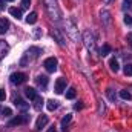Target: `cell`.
I'll list each match as a JSON object with an SVG mask.
<instances>
[{"instance_id": "5bb4252c", "label": "cell", "mask_w": 132, "mask_h": 132, "mask_svg": "<svg viewBox=\"0 0 132 132\" xmlns=\"http://www.w3.org/2000/svg\"><path fill=\"white\" fill-rule=\"evenodd\" d=\"M35 22H37V12H31V14L26 15V23L28 25H34Z\"/></svg>"}, {"instance_id": "8992f818", "label": "cell", "mask_w": 132, "mask_h": 132, "mask_svg": "<svg viewBox=\"0 0 132 132\" xmlns=\"http://www.w3.org/2000/svg\"><path fill=\"white\" fill-rule=\"evenodd\" d=\"M48 125V117L46 115H40L35 121V131H42L45 126Z\"/></svg>"}, {"instance_id": "f546056e", "label": "cell", "mask_w": 132, "mask_h": 132, "mask_svg": "<svg viewBox=\"0 0 132 132\" xmlns=\"http://www.w3.org/2000/svg\"><path fill=\"white\" fill-rule=\"evenodd\" d=\"M128 43L131 45V48H132V32H131V34H128Z\"/></svg>"}, {"instance_id": "30bf717a", "label": "cell", "mask_w": 132, "mask_h": 132, "mask_svg": "<svg viewBox=\"0 0 132 132\" xmlns=\"http://www.w3.org/2000/svg\"><path fill=\"white\" fill-rule=\"evenodd\" d=\"M8 51H9V46H8L3 40H0V60L8 54Z\"/></svg>"}, {"instance_id": "d6a6232c", "label": "cell", "mask_w": 132, "mask_h": 132, "mask_svg": "<svg viewBox=\"0 0 132 132\" xmlns=\"http://www.w3.org/2000/svg\"><path fill=\"white\" fill-rule=\"evenodd\" d=\"M5 6H3V0H0V9H3Z\"/></svg>"}, {"instance_id": "44dd1931", "label": "cell", "mask_w": 132, "mask_h": 132, "mask_svg": "<svg viewBox=\"0 0 132 132\" xmlns=\"http://www.w3.org/2000/svg\"><path fill=\"white\" fill-rule=\"evenodd\" d=\"M34 101H35L34 108H35L37 111H40V108L43 106V98H42V97H35V98H34Z\"/></svg>"}, {"instance_id": "ac0fdd59", "label": "cell", "mask_w": 132, "mask_h": 132, "mask_svg": "<svg viewBox=\"0 0 132 132\" xmlns=\"http://www.w3.org/2000/svg\"><path fill=\"white\" fill-rule=\"evenodd\" d=\"M66 98L68 100L75 98V88H69V89L66 91Z\"/></svg>"}, {"instance_id": "e0dca14e", "label": "cell", "mask_w": 132, "mask_h": 132, "mask_svg": "<svg viewBox=\"0 0 132 132\" xmlns=\"http://www.w3.org/2000/svg\"><path fill=\"white\" fill-rule=\"evenodd\" d=\"M120 97L123 100H132V94L128 89H123V91H120Z\"/></svg>"}, {"instance_id": "7402d4cb", "label": "cell", "mask_w": 132, "mask_h": 132, "mask_svg": "<svg viewBox=\"0 0 132 132\" xmlns=\"http://www.w3.org/2000/svg\"><path fill=\"white\" fill-rule=\"evenodd\" d=\"M106 94H108V97H109V100H112V101H115V98H117V94L114 92V89H111V88H109V89L106 91Z\"/></svg>"}, {"instance_id": "4316f807", "label": "cell", "mask_w": 132, "mask_h": 132, "mask_svg": "<svg viewBox=\"0 0 132 132\" xmlns=\"http://www.w3.org/2000/svg\"><path fill=\"white\" fill-rule=\"evenodd\" d=\"M123 20H125V23H126V25H129V26L132 25V17H131V15H128V14H126Z\"/></svg>"}, {"instance_id": "83f0119b", "label": "cell", "mask_w": 132, "mask_h": 132, "mask_svg": "<svg viewBox=\"0 0 132 132\" xmlns=\"http://www.w3.org/2000/svg\"><path fill=\"white\" fill-rule=\"evenodd\" d=\"M6 98V92H5V89H0V101H5Z\"/></svg>"}, {"instance_id": "836d02e7", "label": "cell", "mask_w": 132, "mask_h": 132, "mask_svg": "<svg viewBox=\"0 0 132 132\" xmlns=\"http://www.w3.org/2000/svg\"><path fill=\"white\" fill-rule=\"evenodd\" d=\"M49 132H57V131H55V129H54V128H52V129H49Z\"/></svg>"}, {"instance_id": "4dcf8cb0", "label": "cell", "mask_w": 132, "mask_h": 132, "mask_svg": "<svg viewBox=\"0 0 132 132\" xmlns=\"http://www.w3.org/2000/svg\"><path fill=\"white\" fill-rule=\"evenodd\" d=\"M83 108V104H81V101H78L77 104H75V109H81Z\"/></svg>"}, {"instance_id": "1f68e13d", "label": "cell", "mask_w": 132, "mask_h": 132, "mask_svg": "<svg viewBox=\"0 0 132 132\" xmlns=\"http://www.w3.org/2000/svg\"><path fill=\"white\" fill-rule=\"evenodd\" d=\"M132 5V0H125V6H129Z\"/></svg>"}, {"instance_id": "277c9868", "label": "cell", "mask_w": 132, "mask_h": 132, "mask_svg": "<svg viewBox=\"0 0 132 132\" xmlns=\"http://www.w3.org/2000/svg\"><path fill=\"white\" fill-rule=\"evenodd\" d=\"M45 69L48 71V72H55L57 71V59H54V57H49V59H46L45 60Z\"/></svg>"}, {"instance_id": "d6986e66", "label": "cell", "mask_w": 132, "mask_h": 132, "mask_svg": "<svg viewBox=\"0 0 132 132\" xmlns=\"http://www.w3.org/2000/svg\"><path fill=\"white\" fill-rule=\"evenodd\" d=\"M109 52H111V46H109V45H103V46H101V49H100V54L104 57V55H108Z\"/></svg>"}, {"instance_id": "603a6c76", "label": "cell", "mask_w": 132, "mask_h": 132, "mask_svg": "<svg viewBox=\"0 0 132 132\" xmlns=\"http://www.w3.org/2000/svg\"><path fill=\"white\" fill-rule=\"evenodd\" d=\"M109 15H111V14H109L108 11H103V12H101V22L104 20V25L109 23Z\"/></svg>"}, {"instance_id": "9a60e30c", "label": "cell", "mask_w": 132, "mask_h": 132, "mask_svg": "<svg viewBox=\"0 0 132 132\" xmlns=\"http://www.w3.org/2000/svg\"><path fill=\"white\" fill-rule=\"evenodd\" d=\"M25 95H26L29 100H34L35 97H37V94H35V89H32V88H26V89H25Z\"/></svg>"}, {"instance_id": "d590c367", "label": "cell", "mask_w": 132, "mask_h": 132, "mask_svg": "<svg viewBox=\"0 0 132 132\" xmlns=\"http://www.w3.org/2000/svg\"><path fill=\"white\" fill-rule=\"evenodd\" d=\"M8 2H12V0H8Z\"/></svg>"}, {"instance_id": "cb8c5ba5", "label": "cell", "mask_w": 132, "mask_h": 132, "mask_svg": "<svg viewBox=\"0 0 132 132\" xmlns=\"http://www.w3.org/2000/svg\"><path fill=\"white\" fill-rule=\"evenodd\" d=\"M0 112H2L3 117H11V115H12V111H11L9 108H3V109H0Z\"/></svg>"}, {"instance_id": "484cf974", "label": "cell", "mask_w": 132, "mask_h": 132, "mask_svg": "<svg viewBox=\"0 0 132 132\" xmlns=\"http://www.w3.org/2000/svg\"><path fill=\"white\" fill-rule=\"evenodd\" d=\"M125 74H126V75H132V65L125 66Z\"/></svg>"}, {"instance_id": "7c38bea8", "label": "cell", "mask_w": 132, "mask_h": 132, "mask_svg": "<svg viewBox=\"0 0 132 132\" xmlns=\"http://www.w3.org/2000/svg\"><path fill=\"white\" fill-rule=\"evenodd\" d=\"M37 85L42 86V88H46L48 86V77L46 75H38L37 77Z\"/></svg>"}, {"instance_id": "7a4b0ae2", "label": "cell", "mask_w": 132, "mask_h": 132, "mask_svg": "<svg viewBox=\"0 0 132 132\" xmlns=\"http://www.w3.org/2000/svg\"><path fill=\"white\" fill-rule=\"evenodd\" d=\"M85 43H86V48H88L91 52L95 51V38H94V35L91 34V31H86V32H85Z\"/></svg>"}, {"instance_id": "9c48e42d", "label": "cell", "mask_w": 132, "mask_h": 132, "mask_svg": "<svg viewBox=\"0 0 132 132\" xmlns=\"http://www.w3.org/2000/svg\"><path fill=\"white\" fill-rule=\"evenodd\" d=\"M9 29V20L8 19H0V34H5Z\"/></svg>"}, {"instance_id": "4fadbf2b", "label": "cell", "mask_w": 132, "mask_h": 132, "mask_svg": "<svg viewBox=\"0 0 132 132\" xmlns=\"http://www.w3.org/2000/svg\"><path fill=\"white\" fill-rule=\"evenodd\" d=\"M46 108H48V111H55V109L59 108V101H57V100H48Z\"/></svg>"}, {"instance_id": "6da1fadb", "label": "cell", "mask_w": 132, "mask_h": 132, "mask_svg": "<svg viewBox=\"0 0 132 132\" xmlns=\"http://www.w3.org/2000/svg\"><path fill=\"white\" fill-rule=\"evenodd\" d=\"M45 8H46V11H48V14H49L51 20H54V22H60L62 14H60V9H59L55 0H45Z\"/></svg>"}, {"instance_id": "52a82bcc", "label": "cell", "mask_w": 132, "mask_h": 132, "mask_svg": "<svg viewBox=\"0 0 132 132\" xmlns=\"http://www.w3.org/2000/svg\"><path fill=\"white\" fill-rule=\"evenodd\" d=\"M14 104L19 108V109H22V111H26L28 108H29V103H26L23 98H20V97H15L14 98Z\"/></svg>"}, {"instance_id": "ffe728a7", "label": "cell", "mask_w": 132, "mask_h": 132, "mask_svg": "<svg viewBox=\"0 0 132 132\" xmlns=\"http://www.w3.org/2000/svg\"><path fill=\"white\" fill-rule=\"evenodd\" d=\"M28 52H31V54H32L34 57H38V55L42 54V49H40V48H35V46H31Z\"/></svg>"}, {"instance_id": "ba28073f", "label": "cell", "mask_w": 132, "mask_h": 132, "mask_svg": "<svg viewBox=\"0 0 132 132\" xmlns=\"http://www.w3.org/2000/svg\"><path fill=\"white\" fill-rule=\"evenodd\" d=\"M26 118H28V117H23V115H19V117H15V118H12V120L9 121V126H19V125H22V123H25V121H26Z\"/></svg>"}, {"instance_id": "d4e9b609", "label": "cell", "mask_w": 132, "mask_h": 132, "mask_svg": "<svg viewBox=\"0 0 132 132\" xmlns=\"http://www.w3.org/2000/svg\"><path fill=\"white\" fill-rule=\"evenodd\" d=\"M71 118H72L71 115H66V117H63V120H62V126H63V129H65L66 125H68V123L71 121Z\"/></svg>"}, {"instance_id": "3957f363", "label": "cell", "mask_w": 132, "mask_h": 132, "mask_svg": "<svg viewBox=\"0 0 132 132\" xmlns=\"http://www.w3.org/2000/svg\"><path fill=\"white\" fill-rule=\"evenodd\" d=\"M9 80L14 85H22V83L26 81V74H23V72H14V74H11Z\"/></svg>"}, {"instance_id": "5b68a950", "label": "cell", "mask_w": 132, "mask_h": 132, "mask_svg": "<svg viewBox=\"0 0 132 132\" xmlns=\"http://www.w3.org/2000/svg\"><path fill=\"white\" fill-rule=\"evenodd\" d=\"M65 88H66V80L63 78V77L57 78V80H55V85H54V91H55V94H63Z\"/></svg>"}, {"instance_id": "2e32d148", "label": "cell", "mask_w": 132, "mask_h": 132, "mask_svg": "<svg viewBox=\"0 0 132 132\" xmlns=\"http://www.w3.org/2000/svg\"><path fill=\"white\" fill-rule=\"evenodd\" d=\"M109 66H111V69H112L114 72H118V69H120L118 62H117L115 59H111V60H109Z\"/></svg>"}, {"instance_id": "f1b7e54d", "label": "cell", "mask_w": 132, "mask_h": 132, "mask_svg": "<svg viewBox=\"0 0 132 132\" xmlns=\"http://www.w3.org/2000/svg\"><path fill=\"white\" fill-rule=\"evenodd\" d=\"M29 5H31V0H22V6L23 8H29Z\"/></svg>"}, {"instance_id": "8fae6325", "label": "cell", "mask_w": 132, "mask_h": 132, "mask_svg": "<svg viewBox=\"0 0 132 132\" xmlns=\"http://www.w3.org/2000/svg\"><path fill=\"white\" fill-rule=\"evenodd\" d=\"M9 14H11L12 17H15L17 20H19V19H22V9H20V8H15V6L9 8Z\"/></svg>"}, {"instance_id": "e575fe53", "label": "cell", "mask_w": 132, "mask_h": 132, "mask_svg": "<svg viewBox=\"0 0 132 132\" xmlns=\"http://www.w3.org/2000/svg\"><path fill=\"white\" fill-rule=\"evenodd\" d=\"M109 2H112V0H104V3H109Z\"/></svg>"}]
</instances>
